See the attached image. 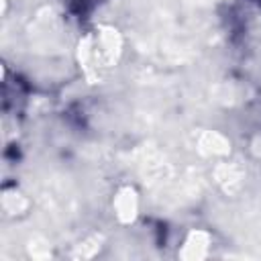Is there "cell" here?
<instances>
[{
	"label": "cell",
	"mask_w": 261,
	"mask_h": 261,
	"mask_svg": "<svg viewBox=\"0 0 261 261\" xmlns=\"http://www.w3.org/2000/svg\"><path fill=\"white\" fill-rule=\"evenodd\" d=\"M114 214L118 216L120 222H133L137 218V212H139V198H137V192L126 186L122 188L116 196H114Z\"/></svg>",
	"instance_id": "cell-1"
}]
</instances>
